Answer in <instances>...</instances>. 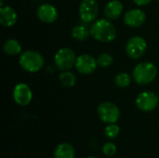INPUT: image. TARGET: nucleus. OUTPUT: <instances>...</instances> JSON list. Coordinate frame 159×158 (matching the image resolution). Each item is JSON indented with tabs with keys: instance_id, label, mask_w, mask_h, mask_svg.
Masks as SVG:
<instances>
[{
	"instance_id": "ddd939ff",
	"label": "nucleus",
	"mask_w": 159,
	"mask_h": 158,
	"mask_svg": "<svg viewBox=\"0 0 159 158\" xmlns=\"http://www.w3.org/2000/svg\"><path fill=\"white\" fill-rule=\"evenodd\" d=\"M124 9L123 3L120 0H110L104 7L103 13L105 18L110 20H116L122 14Z\"/></svg>"
},
{
	"instance_id": "0eeeda50",
	"label": "nucleus",
	"mask_w": 159,
	"mask_h": 158,
	"mask_svg": "<svg viewBox=\"0 0 159 158\" xmlns=\"http://www.w3.org/2000/svg\"><path fill=\"white\" fill-rule=\"evenodd\" d=\"M78 13L80 20L84 23H92L96 20L99 14V5L96 0H82Z\"/></svg>"
},
{
	"instance_id": "f8f14e48",
	"label": "nucleus",
	"mask_w": 159,
	"mask_h": 158,
	"mask_svg": "<svg viewBox=\"0 0 159 158\" xmlns=\"http://www.w3.org/2000/svg\"><path fill=\"white\" fill-rule=\"evenodd\" d=\"M37 18L44 23H53L57 20L59 12L55 6L49 3H44L37 8Z\"/></svg>"
},
{
	"instance_id": "5701e85b",
	"label": "nucleus",
	"mask_w": 159,
	"mask_h": 158,
	"mask_svg": "<svg viewBox=\"0 0 159 158\" xmlns=\"http://www.w3.org/2000/svg\"><path fill=\"white\" fill-rule=\"evenodd\" d=\"M137 6H140V7H143V6H146L148 5L149 3L152 2V0H132Z\"/></svg>"
},
{
	"instance_id": "39448f33",
	"label": "nucleus",
	"mask_w": 159,
	"mask_h": 158,
	"mask_svg": "<svg viewBox=\"0 0 159 158\" xmlns=\"http://www.w3.org/2000/svg\"><path fill=\"white\" fill-rule=\"evenodd\" d=\"M100 119L105 124L116 123L120 117V110L116 104L111 102H103L97 108Z\"/></svg>"
},
{
	"instance_id": "f03ea898",
	"label": "nucleus",
	"mask_w": 159,
	"mask_h": 158,
	"mask_svg": "<svg viewBox=\"0 0 159 158\" xmlns=\"http://www.w3.org/2000/svg\"><path fill=\"white\" fill-rule=\"evenodd\" d=\"M19 64L25 72L34 74L42 70L45 65V59L41 53L35 50H26L20 55Z\"/></svg>"
},
{
	"instance_id": "f257e3e1",
	"label": "nucleus",
	"mask_w": 159,
	"mask_h": 158,
	"mask_svg": "<svg viewBox=\"0 0 159 158\" xmlns=\"http://www.w3.org/2000/svg\"><path fill=\"white\" fill-rule=\"evenodd\" d=\"M89 33L95 40L102 43H110L116 37V29L107 18L93 21L89 27Z\"/></svg>"
},
{
	"instance_id": "a211bd4d",
	"label": "nucleus",
	"mask_w": 159,
	"mask_h": 158,
	"mask_svg": "<svg viewBox=\"0 0 159 158\" xmlns=\"http://www.w3.org/2000/svg\"><path fill=\"white\" fill-rule=\"evenodd\" d=\"M60 83L64 88H72L76 83V77L75 75L69 71H62L59 75Z\"/></svg>"
},
{
	"instance_id": "f3484780",
	"label": "nucleus",
	"mask_w": 159,
	"mask_h": 158,
	"mask_svg": "<svg viewBox=\"0 0 159 158\" xmlns=\"http://www.w3.org/2000/svg\"><path fill=\"white\" fill-rule=\"evenodd\" d=\"M71 34H72L73 38L77 40V41H84L89 37V35H90L89 29L87 26L83 25V24L75 25L72 29Z\"/></svg>"
},
{
	"instance_id": "412c9836",
	"label": "nucleus",
	"mask_w": 159,
	"mask_h": 158,
	"mask_svg": "<svg viewBox=\"0 0 159 158\" xmlns=\"http://www.w3.org/2000/svg\"><path fill=\"white\" fill-rule=\"evenodd\" d=\"M114 62V58L111 54L104 52L102 53L98 56L97 58V63L98 66L102 67V68H107L109 66H111Z\"/></svg>"
},
{
	"instance_id": "6ab92c4d",
	"label": "nucleus",
	"mask_w": 159,
	"mask_h": 158,
	"mask_svg": "<svg viewBox=\"0 0 159 158\" xmlns=\"http://www.w3.org/2000/svg\"><path fill=\"white\" fill-rule=\"evenodd\" d=\"M130 83H131V76L128 73H125V72L119 73L115 77V84L118 88H127L130 85Z\"/></svg>"
},
{
	"instance_id": "aec40b11",
	"label": "nucleus",
	"mask_w": 159,
	"mask_h": 158,
	"mask_svg": "<svg viewBox=\"0 0 159 158\" xmlns=\"http://www.w3.org/2000/svg\"><path fill=\"white\" fill-rule=\"evenodd\" d=\"M119 132H120V128L116 123L107 124V126L104 129V135L109 140L116 139L119 135Z\"/></svg>"
},
{
	"instance_id": "423d86ee",
	"label": "nucleus",
	"mask_w": 159,
	"mask_h": 158,
	"mask_svg": "<svg viewBox=\"0 0 159 158\" xmlns=\"http://www.w3.org/2000/svg\"><path fill=\"white\" fill-rule=\"evenodd\" d=\"M147 49V42L146 40L140 36L134 35L131 36L126 45V53L127 55L133 60H138L142 58Z\"/></svg>"
},
{
	"instance_id": "1a4fd4ad",
	"label": "nucleus",
	"mask_w": 159,
	"mask_h": 158,
	"mask_svg": "<svg viewBox=\"0 0 159 158\" xmlns=\"http://www.w3.org/2000/svg\"><path fill=\"white\" fill-rule=\"evenodd\" d=\"M97 59L89 54H82L77 56L75 68L81 74H91L97 69Z\"/></svg>"
},
{
	"instance_id": "4be33fe9",
	"label": "nucleus",
	"mask_w": 159,
	"mask_h": 158,
	"mask_svg": "<svg viewBox=\"0 0 159 158\" xmlns=\"http://www.w3.org/2000/svg\"><path fill=\"white\" fill-rule=\"evenodd\" d=\"M102 153H103L106 156H114L116 154L117 148H116V145L114 142H105V143L102 145Z\"/></svg>"
},
{
	"instance_id": "4468645a",
	"label": "nucleus",
	"mask_w": 159,
	"mask_h": 158,
	"mask_svg": "<svg viewBox=\"0 0 159 158\" xmlns=\"http://www.w3.org/2000/svg\"><path fill=\"white\" fill-rule=\"evenodd\" d=\"M18 14L16 10L9 6H4L0 8V22L5 27H11L16 24Z\"/></svg>"
},
{
	"instance_id": "20e7f679",
	"label": "nucleus",
	"mask_w": 159,
	"mask_h": 158,
	"mask_svg": "<svg viewBox=\"0 0 159 158\" xmlns=\"http://www.w3.org/2000/svg\"><path fill=\"white\" fill-rule=\"evenodd\" d=\"M76 55L75 51L69 47L60 48L54 56V64L60 71H69L75 65L76 61Z\"/></svg>"
},
{
	"instance_id": "b1692460",
	"label": "nucleus",
	"mask_w": 159,
	"mask_h": 158,
	"mask_svg": "<svg viewBox=\"0 0 159 158\" xmlns=\"http://www.w3.org/2000/svg\"><path fill=\"white\" fill-rule=\"evenodd\" d=\"M87 158H97V157H95V156H89V157H87Z\"/></svg>"
},
{
	"instance_id": "dca6fc26",
	"label": "nucleus",
	"mask_w": 159,
	"mask_h": 158,
	"mask_svg": "<svg viewBox=\"0 0 159 158\" xmlns=\"http://www.w3.org/2000/svg\"><path fill=\"white\" fill-rule=\"evenodd\" d=\"M3 50L6 54L9 56H17L21 54L22 48L20 43L18 40L14 38H10L5 41L3 45Z\"/></svg>"
},
{
	"instance_id": "6e6552de",
	"label": "nucleus",
	"mask_w": 159,
	"mask_h": 158,
	"mask_svg": "<svg viewBox=\"0 0 159 158\" xmlns=\"http://www.w3.org/2000/svg\"><path fill=\"white\" fill-rule=\"evenodd\" d=\"M158 102V96L152 91H143L136 98V106L142 112L154 111Z\"/></svg>"
},
{
	"instance_id": "7ed1b4c3",
	"label": "nucleus",
	"mask_w": 159,
	"mask_h": 158,
	"mask_svg": "<svg viewBox=\"0 0 159 158\" xmlns=\"http://www.w3.org/2000/svg\"><path fill=\"white\" fill-rule=\"evenodd\" d=\"M157 75V66L150 61H143L138 63L133 71L132 77L134 81L141 86H145L152 83Z\"/></svg>"
},
{
	"instance_id": "9d476101",
	"label": "nucleus",
	"mask_w": 159,
	"mask_h": 158,
	"mask_svg": "<svg viewBox=\"0 0 159 158\" xmlns=\"http://www.w3.org/2000/svg\"><path fill=\"white\" fill-rule=\"evenodd\" d=\"M13 100L20 106H27L33 100L31 88L25 83H18L13 88Z\"/></svg>"
},
{
	"instance_id": "9b49d317",
	"label": "nucleus",
	"mask_w": 159,
	"mask_h": 158,
	"mask_svg": "<svg viewBox=\"0 0 159 158\" xmlns=\"http://www.w3.org/2000/svg\"><path fill=\"white\" fill-rule=\"evenodd\" d=\"M146 14L140 8H131L124 14V22L127 26L138 28L144 24Z\"/></svg>"
},
{
	"instance_id": "2eb2a0df",
	"label": "nucleus",
	"mask_w": 159,
	"mask_h": 158,
	"mask_svg": "<svg viewBox=\"0 0 159 158\" xmlns=\"http://www.w3.org/2000/svg\"><path fill=\"white\" fill-rule=\"evenodd\" d=\"M53 156L54 158H75V151L71 143L61 142L55 148Z\"/></svg>"
},
{
	"instance_id": "393cba45",
	"label": "nucleus",
	"mask_w": 159,
	"mask_h": 158,
	"mask_svg": "<svg viewBox=\"0 0 159 158\" xmlns=\"http://www.w3.org/2000/svg\"><path fill=\"white\" fill-rule=\"evenodd\" d=\"M158 99H159V96H158Z\"/></svg>"
}]
</instances>
